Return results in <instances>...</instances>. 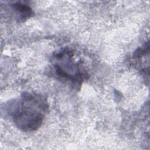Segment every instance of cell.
I'll list each match as a JSON object with an SVG mask.
<instances>
[{
	"label": "cell",
	"instance_id": "1",
	"mask_svg": "<svg viewBox=\"0 0 150 150\" xmlns=\"http://www.w3.org/2000/svg\"><path fill=\"white\" fill-rule=\"evenodd\" d=\"M47 100L33 93H24L12 111L15 125L25 132L37 130L42 125L48 111Z\"/></svg>",
	"mask_w": 150,
	"mask_h": 150
},
{
	"label": "cell",
	"instance_id": "2",
	"mask_svg": "<svg viewBox=\"0 0 150 150\" xmlns=\"http://www.w3.org/2000/svg\"><path fill=\"white\" fill-rule=\"evenodd\" d=\"M75 54L74 51L68 47L60 50L53 56L52 70L56 79L80 85L88 78V74L80 59L74 57Z\"/></svg>",
	"mask_w": 150,
	"mask_h": 150
},
{
	"label": "cell",
	"instance_id": "3",
	"mask_svg": "<svg viewBox=\"0 0 150 150\" xmlns=\"http://www.w3.org/2000/svg\"><path fill=\"white\" fill-rule=\"evenodd\" d=\"M11 7L19 21H25L33 15L32 8L24 2H15L11 5Z\"/></svg>",
	"mask_w": 150,
	"mask_h": 150
}]
</instances>
